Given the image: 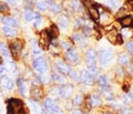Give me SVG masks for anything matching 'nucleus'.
Listing matches in <instances>:
<instances>
[{"instance_id":"nucleus-18","label":"nucleus","mask_w":133,"mask_h":114,"mask_svg":"<svg viewBox=\"0 0 133 114\" xmlns=\"http://www.w3.org/2000/svg\"><path fill=\"white\" fill-rule=\"evenodd\" d=\"M88 10H89V15H90V17H91V19L94 20V21H98V20H99V17H100L98 8L94 7V5H93V6L89 7Z\"/></svg>"},{"instance_id":"nucleus-8","label":"nucleus","mask_w":133,"mask_h":114,"mask_svg":"<svg viewBox=\"0 0 133 114\" xmlns=\"http://www.w3.org/2000/svg\"><path fill=\"white\" fill-rule=\"evenodd\" d=\"M73 94V86L70 84H62V86L59 88V96H62L64 99H69Z\"/></svg>"},{"instance_id":"nucleus-41","label":"nucleus","mask_w":133,"mask_h":114,"mask_svg":"<svg viewBox=\"0 0 133 114\" xmlns=\"http://www.w3.org/2000/svg\"><path fill=\"white\" fill-rule=\"evenodd\" d=\"M70 6H71L72 9L76 10V11H78V10L81 9V5H80V2H79L78 0H72V1L70 2Z\"/></svg>"},{"instance_id":"nucleus-11","label":"nucleus","mask_w":133,"mask_h":114,"mask_svg":"<svg viewBox=\"0 0 133 114\" xmlns=\"http://www.w3.org/2000/svg\"><path fill=\"white\" fill-rule=\"evenodd\" d=\"M56 66H57V70L59 71L61 74H68L69 75L70 71H71L70 65L66 64V63L63 62L62 60H56Z\"/></svg>"},{"instance_id":"nucleus-6","label":"nucleus","mask_w":133,"mask_h":114,"mask_svg":"<svg viewBox=\"0 0 133 114\" xmlns=\"http://www.w3.org/2000/svg\"><path fill=\"white\" fill-rule=\"evenodd\" d=\"M50 37L48 30H43L40 33V39H39V47L42 50H47L50 47Z\"/></svg>"},{"instance_id":"nucleus-54","label":"nucleus","mask_w":133,"mask_h":114,"mask_svg":"<svg viewBox=\"0 0 133 114\" xmlns=\"http://www.w3.org/2000/svg\"><path fill=\"white\" fill-rule=\"evenodd\" d=\"M49 1H52V0H49Z\"/></svg>"},{"instance_id":"nucleus-50","label":"nucleus","mask_w":133,"mask_h":114,"mask_svg":"<svg viewBox=\"0 0 133 114\" xmlns=\"http://www.w3.org/2000/svg\"><path fill=\"white\" fill-rule=\"evenodd\" d=\"M8 1H9L10 3H12V5H15L16 3V0H8Z\"/></svg>"},{"instance_id":"nucleus-33","label":"nucleus","mask_w":133,"mask_h":114,"mask_svg":"<svg viewBox=\"0 0 133 114\" xmlns=\"http://www.w3.org/2000/svg\"><path fill=\"white\" fill-rule=\"evenodd\" d=\"M50 10H51L52 14H59L61 11V5L58 2H53V3H50Z\"/></svg>"},{"instance_id":"nucleus-17","label":"nucleus","mask_w":133,"mask_h":114,"mask_svg":"<svg viewBox=\"0 0 133 114\" xmlns=\"http://www.w3.org/2000/svg\"><path fill=\"white\" fill-rule=\"evenodd\" d=\"M29 104H30V108L33 112H35L36 114H43V109L42 106L37 102L36 100H30L29 101Z\"/></svg>"},{"instance_id":"nucleus-51","label":"nucleus","mask_w":133,"mask_h":114,"mask_svg":"<svg viewBox=\"0 0 133 114\" xmlns=\"http://www.w3.org/2000/svg\"><path fill=\"white\" fill-rule=\"evenodd\" d=\"M131 71H132V72H133V64L131 65Z\"/></svg>"},{"instance_id":"nucleus-15","label":"nucleus","mask_w":133,"mask_h":114,"mask_svg":"<svg viewBox=\"0 0 133 114\" xmlns=\"http://www.w3.org/2000/svg\"><path fill=\"white\" fill-rule=\"evenodd\" d=\"M80 81L82 83L87 84V85H92L93 84V78L87 72V71H82L80 74Z\"/></svg>"},{"instance_id":"nucleus-3","label":"nucleus","mask_w":133,"mask_h":114,"mask_svg":"<svg viewBox=\"0 0 133 114\" xmlns=\"http://www.w3.org/2000/svg\"><path fill=\"white\" fill-rule=\"evenodd\" d=\"M33 69L38 74L42 75V74H45L48 73V63L47 61L44 60L43 58H37L35 61H33Z\"/></svg>"},{"instance_id":"nucleus-28","label":"nucleus","mask_w":133,"mask_h":114,"mask_svg":"<svg viewBox=\"0 0 133 114\" xmlns=\"http://www.w3.org/2000/svg\"><path fill=\"white\" fill-rule=\"evenodd\" d=\"M133 36V30L130 27H127V28H123L121 30V37L122 38H131Z\"/></svg>"},{"instance_id":"nucleus-24","label":"nucleus","mask_w":133,"mask_h":114,"mask_svg":"<svg viewBox=\"0 0 133 114\" xmlns=\"http://www.w3.org/2000/svg\"><path fill=\"white\" fill-rule=\"evenodd\" d=\"M52 80L57 83H60V84H65V79L63 75H61L60 73L58 72H53L52 73Z\"/></svg>"},{"instance_id":"nucleus-2","label":"nucleus","mask_w":133,"mask_h":114,"mask_svg":"<svg viewBox=\"0 0 133 114\" xmlns=\"http://www.w3.org/2000/svg\"><path fill=\"white\" fill-rule=\"evenodd\" d=\"M23 49V41L21 39H15L10 42V52L14 59H19L20 53Z\"/></svg>"},{"instance_id":"nucleus-52","label":"nucleus","mask_w":133,"mask_h":114,"mask_svg":"<svg viewBox=\"0 0 133 114\" xmlns=\"http://www.w3.org/2000/svg\"><path fill=\"white\" fill-rule=\"evenodd\" d=\"M2 110V106H1V103H0V111H1Z\"/></svg>"},{"instance_id":"nucleus-23","label":"nucleus","mask_w":133,"mask_h":114,"mask_svg":"<svg viewBox=\"0 0 133 114\" xmlns=\"http://www.w3.org/2000/svg\"><path fill=\"white\" fill-rule=\"evenodd\" d=\"M130 61H131V58L128 53H121L120 54V57H119V63L120 64L125 65V64H129Z\"/></svg>"},{"instance_id":"nucleus-30","label":"nucleus","mask_w":133,"mask_h":114,"mask_svg":"<svg viewBox=\"0 0 133 114\" xmlns=\"http://www.w3.org/2000/svg\"><path fill=\"white\" fill-rule=\"evenodd\" d=\"M36 8L39 11H45L48 8V3L45 1H43V0H39V1L36 2Z\"/></svg>"},{"instance_id":"nucleus-44","label":"nucleus","mask_w":133,"mask_h":114,"mask_svg":"<svg viewBox=\"0 0 133 114\" xmlns=\"http://www.w3.org/2000/svg\"><path fill=\"white\" fill-rule=\"evenodd\" d=\"M125 48L129 52L133 53V40L132 41H128V43L125 44Z\"/></svg>"},{"instance_id":"nucleus-42","label":"nucleus","mask_w":133,"mask_h":114,"mask_svg":"<svg viewBox=\"0 0 133 114\" xmlns=\"http://www.w3.org/2000/svg\"><path fill=\"white\" fill-rule=\"evenodd\" d=\"M35 26L37 28H39V26L41 24V22H42V17H41L40 15H35Z\"/></svg>"},{"instance_id":"nucleus-13","label":"nucleus","mask_w":133,"mask_h":114,"mask_svg":"<svg viewBox=\"0 0 133 114\" xmlns=\"http://www.w3.org/2000/svg\"><path fill=\"white\" fill-rule=\"evenodd\" d=\"M85 61L88 65H95V61H97V52L94 49H89L85 52Z\"/></svg>"},{"instance_id":"nucleus-16","label":"nucleus","mask_w":133,"mask_h":114,"mask_svg":"<svg viewBox=\"0 0 133 114\" xmlns=\"http://www.w3.org/2000/svg\"><path fill=\"white\" fill-rule=\"evenodd\" d=\"M17 84H18V89H19V92L20 94L22 95H27L28 93V83L26 82V80L23 79H19L18 81H17Z\"/></svg>"},{"instance_id":"nucleus-9","label":"nucleus","mask_w":133,"mask_h":114,"mask_svg":"<svg viewBox=\"0 0 133 114\" xmlns=\"http://www.w3.org/2000/svg\"><path fill=\"white\" fill-rule=\"evenodd\" d=\"M65 58H66V60L72 63H79V61H80V56H79L77 50L73 48H70L69 50H66Z\"/></svg>"},{"instance_id":"nucleus-49","label":"nucleus","mask_w":133,"mask_h":114,"mask_svg":"<svg viewBox=\"0 0 133 114\" xmlns=\"http://www.w3.org/2000/svg\"><path fill=\"white\" fill-rule=\"evenodd\" d=\"M72 114H83V113H82L81 111H79V110H73Z\"/></svg>"},{"instance_id":"nucleus-37","label":"nucleus","mask_w":133,"mask_h":114,"mask_svg":"<svg viewBox=\"0 0 133 114\" xmlns=\"http://www.w3.org/2000/svg\"><path fill=\"white\" fill-rule=\"evenodd\" d=\"M5 66L7 68V70L9 71V72H16V71H17V68H16L15 62H12V61H7L5 63Z\"/></svg>"},{"instance_id":"nucleus-32","label":"nucleus","mask_w":133,"mask_h":114,"mask_svg":"<svg viewBox=\"0 0 133 114\" xmlns=\"http://www.w3.org/2000/svg\"><path fill=\"white\" fill-rule=\"evenodd\" d=\"M48 32H49V35L51 38H57L58 36H59V30H58V27L56 26V24H52V26L49 28Z\"/></svg>"},{"instance_id":"nucleus-45","label":"nucleus","mask_w":133,"mask_h":114,"mask_svg":"<svg viewBox=\"0 0 133 114\" xmlns=\"http://www.w3.org/2000/svg\"><path fill=\"white\" fill-rule=\"evenodd\" d=\"M49 80H50V77L45 73V74H42L41 75V78H40V82H42V83H48L49 82Z\"/></svg>"},{"instance_id":"nucleus-53","label":"nucleus","mask_w":133,"mask_h":114,"mask_svg":"<svg viewBox=\"0 0 133 114\" xmlns=\"http://www.w3.org/2000/svg\"><path fill=\"white\" fill-rule=\"evenodd\" d=\"M132 26H133V19H132Z\"/></svg>"},{"instance_id":"nucleus-40","label":"nucleus","mask_w":133,"mask_h":114,"mask_svg":"<svg viewBox=\"0 0 133 114\" xmlns=\"http://www.w3.org/2000/svg\"><path fill=\"white\" fill-rule=\"evenodd\" d=\"M98 83L100 84V86H108V78L105 75H100L98 78Z\"/></svg>"},{"instance_id":"nucleus-48","label":"nucleus","mask_w":133,"mask_h":114,"mask_svg":"<svg viewBox=\"0 0 133 114\" xmlns=\"http://www.w3.org/2000/svg\"><path fill=\"white\" fill-rule=\"evenodd\" d=\"M62 47H63V48H66L68 50H69L70 48H71V47H70V44H69V43H66V42H64V41L62 42Z\"/></svg>"},{"instance_id":"nucleus-14","label":"nucleus","mask_w":133,"mask_h":114,"mask_svg":"<svg viewBox=\"0 0 133 114\" xmlns=\"http://www.w3.org/2000/svg\"><path fill=\"white\" fill-rule=\"evenodd\" d=\"M30 95H31V98H32L33 100H40V99L43 98L44 92H43V90H42V89H41L40 86H35V88L31 89Z\"/></svg>"},{"instance_id":"nucleus-43","label":"nucleus","mask_w":133,"mask_h":114,"mask_svg":"<svg viewBox=\"0 0 133 114\" xmlns=\"http://www.w3.org/2000/svg\"><path fill=\"white\" fill-rule=\"evenodd\" d=\"M82 102H83V96L81 94L77 95L76 98H74V100H73V104L74 105H81Z\"/></svg>"},{"instance_id":"nucleus-10","label":"nucleus","mask_w":133,"mask_h":114,"mask_svg":"<svg viewBox=\"0 0 133 114\" xmlns=\"http://www.w3.org/2000/svg\"><path fill=\"white\" fill-rule=\"evenodd\" d=\"M0 85H1V88L6 89V90H8V91H11L15 86V82L11 78L3 75V77L0 78Z\"/></svg>"},{"instance_id":"nucleus-29","label":"nucleus","mask_w":133,"mask_h":114,"mask_svg":"<svg viewBox=\"0 0 133 114\" xmlns=\"http://www.w3.org/2000/svg\"><path fill=\"white\" fill-rule=\"evenodd\" d=\"M87 72H88L91 77H92L93 79L97 77V75L99 74V69L95 65H89L88 66V70H87Z\"/></svg>"},{"instance_id":"nucleus-19","label":"nucleus","mask_w":133,"mask_h":114,"mask_svg":"<svg viewBox=\"0 0 133 114\" xmlns=\"http://www.w3.org/2000/svg\"><path fill=\"white\" fill-rule=\"evenodd\" d=\"M2 32H3V35L7 36V37H15V36H17V33H18L17 29L12 28V27H9V26L3 27L2 28Z\"/></svg>"},{"instance_id":"nucleus-47","label":"nucleus","mask_w":133,"mask_h":114,"mask_svg":"<svg viewBox=\"0 0 133 114\" xmlns=\"http://www.w3.org/2000/svg\"><path fill=\"white\" fill-rule=\"evenodd\" d=\"M129 86H130V84H129L128 82H125L123 84V90L125 91V92H129Z\"/></svg>"},{"instance_id":"nucleus-25","label":"nucleus","mask_w":133,"mask_h":114,"mask_svg":"<svg viewBox=\"0 0 133 114\" xmlns=\"http://www.w3.org/2000/svg\"><path fill=\"white\" fill-rule=\"evenodd\" d=\"M58 23H59V26L61 28H68L69 26V19H68V17H65V16H60L59 17V19H58Z\"/></svg>"},{"instance_id":"nucleus-46","label":"nucleus","mask_w":133,"mask_h":114,"mask_svg":"<svg viewBox=\"0 0 133 114\" xmlns=\"http://www.w3.org/2000/svg\"><path fill=\"white\" fill-rule=\"evenodd\" d=\"M115 73H116L118 77L123 78V70H122V68H120V66L116 68V69H115Z\"/></svg>"},{"instance_id":"nucleus-4","label":"nucleus","mask_w":133,"mask_h":114,"mask_svg":"<svg viewBox=\"0 0 133 114\" xmlns=\"http://www.w3.org/2000/svg\"><path fill=\"white\" fill-rule=\"evenodd\" d=\"M43 108L45 110V112L49 113V114H60V112H61L57 102L53 99H50V98L44 101Z\"/></svg>"},{"instance_id":"nucleus-26","label":"nucleus","mask_w":133,"mask_h":114,"mask_svg":"<svg viewBox=\"0 0 133 114\" xmlns=\"http://www.w3.org/2000/svg\"><path fill=\"white\" fill-rule=\"evenodd\" d=\"M1 21L2 23H5L6 26H9V27L17 26V21L12 18H9V17H3V18H1Z\"/></svg>"},{"instance_id":"nucleus-38","label":"nucleus","mask_w":133,"mask_h":114,"mask_svg":"<svg viewBox=\"0 0 133 114\" xmlns=\"http://www.w3.org/2000/svg\"><path fill=\"white\" fill-rule=\"evenodd\" d=\"M0 12L1 14H5V15H8L10 12V9H9V6L7 5L6 2H0Z\"/></svg>"},{"instance_id":"nucleus-1","label":"nucleus","mask_w":133,"mask_h":114,"mask_svg":"<svg viewBox=\"0 0 133 114\" xmlns=\"http://www.w3.org/2000/svg\"><path fill=\"white\" fill-rule=\"evenodd\" d=\"M8 114H24V104L21 100L10 99L8 101Z\"/></svg>"},{"instance_id":"nucleus-5","label":"nucleus","mask_w":133,"mask_h":114,"mask_svg":"<svg viewBox=\"0 0 133 114\" xmlns=\"http://www.w3.org/2000/svg\"><path fill=\"white\" fill-rule=\"evenodd\" d=\"M112 58H113V52L112 51H110V50H108V49L101 50V51H100V56H99L100 64L102 66H107L111 62Z\"/></svg>"},{"instance_id":"nucleus-36","label":"nucleus","mask_w":133,"mask_h":114,"mask_svg":"<svg viewBox=\"0 0 133 114\" xmlns=\"http://www.w3.org/2000/svg\"><path fill=\"white\" fill-rule=\"evenodd\" d=\"M35 15L36 14H33L31 9H26V11H24V18H26L27 21H32L35 19Z\"/></svg>"},{"instance_id":"nucleus-27","label":"nucleus","mask_w":133,"mask_h":114,"mask_svg":"<svg viewBox=\"0 0 133 114\" xmlns=\"http://www.w3.org/2000/svg\"><path fill=\"white\" fill-rule=\"evenodd\" d=\"M0 52H1L5 57H9L10 56V49L5 43V42H0Z\"/></svg>"},{"instance_id":"nucleus-7","label":"nucleus","mask_w":133,"mask_h":114,"mask_svg":"<svg viewBox=\"0 0 133 114\" xmlns=\"http://www.w3.org/2000/svg\"><path fill=\"white\" fill-rule=\"evenodd\" d=\"M107 38H108V40H109L110 43H112V44L122 43V37L119 35L115 29H111V31H109L107 33Z\"/></svg>"},{"instance_id":"nucleus-35","label":"nucleus","mask_w":133,"mask_h":114,"mask_svg":"<svg viewBox=\"0 0 133 114\" xmlns=\"http://www.w3.org/2000/svg\"><path fill=\"white\" fill-rule=\"evenodd\" d=\"M122 100L125 104H131L133 103V94L130 93V92H127V94H124L122 96Z\"/></svg>"},{"instance_id":"nucleus-12","label":"nucleus","mask_w":133,"mask_h":114,"mask_svg":"<svg viewBox=\"0 0 133 114\" xmlns=\"http://www.w3.org/2000/svg\"><path fill=\"white\" fill-rule=\"evenodd\" d=\"M112 21H113V17L108 11H103L99 17V22H100V24H102V26H109Z\"/></svg>"},{"instance_id":"nucleus-20","label":"nucleus","mask_w":133,"mask_h":114,"mask_svg":"<svg viewBox=\"0 0 133 114\" xmlns=\"http://www.w3.org/2000/svg\"><path fill=\"white\" fill-rule=\"evenodd\" d=\"M101 94L109 101H112L114 99V96H113V94H112L111 90L108 86H101Z\"/></svg>"},{"instance_id":"nucleus-39","label":"nucleus","mask_w":133,"mask_h":114,"mask_svg":"<svg viewBox=\"0 0 133 114\" xmlns=\"http://www.w3.org/2000/svg\"><path fill=\"white\" fill-rule=\"evenodd\" d=\"M69 77L70 79L72 80V81L74 82H77V81H80V74H79L77 71H70V73H69Z\"/></svg>"},{"instance_id":"nucleus-21","label":"nucleus","mask_w":133,"mask_h":114,"mask_svg":"<svg viewBox=\"0 0 133 114\" xmlns=\"http://www.w3.org/2000/svg\"><path fill=\"white\" fill-rule=\"evenodd\" d=\"M132 17L131 16H125V17H121L120 19V24L123 27V28H127V27H130L132 24Z\"/></svg>"},{"instance_id":"nucleus-22","label":"nucleus","mask_w":133,"mask_h":114,"mask_svg":"<svg viewBox=\"0 0 133 114\" xmlns=\"http://www.w3.org/2000/svg\"><path fill=\"white\" fill-rule=\"evenodd\" d=\"M90 102H91V105H92V106H100V105L102 104V100L99 95L93 94V95L90 96Z\"/></svg>"},{"instance_id":"nucleus-31","label":"nucleus","mask_w":133,"mask_h":114,"mask_svg":"<svg viewBox=\"0 0 133 114\" xmlns=\"http://www.w3.org/2000/svg\"><path fill=\"white\" fill-rule=\"evenodd\" d=\"M82 111L84 112V113H88L90 110H91V108H92V105H91V102H90V98H88V99H85L84 101L82 102Z\"/></svg>"},{"instance_id":"nucleus-34","label":"nucleus","mask_w":133,"mask_h":114,"mask_svg":"<svg viewBox=\"0 0 133 114\" xmlns=\"http://www.w3.org/2000/svg\"><path fill=\"white\" fill-rule=\"evenodd\" d=\"M105 2L110 8H113V9H118L120 5H121L120 0H105Z\"/></svg>"}]
</instances>
